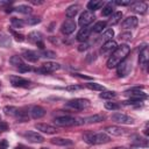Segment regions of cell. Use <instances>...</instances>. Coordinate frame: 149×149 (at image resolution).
<instances>
[{"instance_id":"1","label":"cell","mask_w":149,"mask_h":149,"mask_svg":"<svg viewBox=\"0 0 149 149\" xmlns=\"http://www.w3.org/2000/svg\"><path fill=\"white\" fill-rule=\"evenodd\" d=\"M129 52H130V47H129L127 43L116 47V49H115V50L109 55V57H108L107 68H108V69L116 68L121 62H123V61L128 57Z\"/></svg>"},{"instance_id":"2","label":"cell","mask_w":149,"mask_h":149,"mask_svg":"<svg viewBox=\"0 0 149 149\" xmlns=\"http://www.w3.org/2000/svg\"><path fill=\"white\" fill-rule=\"evenodd\" d=\"M83 140L87 144H104V143L109 142L111 137L105 132H100V133L87 132L83 135Z\"/></svg>"},{"instance_id":"3","label":"cell","mask_w":149,"mask_h":149,"mask_svg":"<svg viewBox=\"0 0 149 149\" xmlns=\"http://www.w3.org/2000/svg\"><path fill=\"white\" fill-rule=\"evenodd\" d=\"M54 123L56 126L59 127H71V126H76L79 125L80 122L78 121V119L71 116V115H62V116H57L54 119Z\"/></svg>"},{"instance_id":"4","label":"cell","mask_w":149,"mask_h":149,"mask_svg":"<svg viewBox=\"0 0 149 149\" xmlns=\"http://www.w3.org/2000/svg\"><path fill=\"white\" fill-rule=\"evenodd\" d=\"M66 107L69 108H72L74 111H83L85 108H87L90 106V101L87 99H83V98H76V99H72V100H69L66 104H65Z\"/></svg>"},{"instance_id":"5","label":"cell","mask_w":149,"mask_h":149,"mask_svg":"<svg viewBox=\"0 0 149 149\" xmlns=\"http://www.w3.org/2000/svg\"><path fill=\"white\" fill-rule=\"evenodd\" d=\"M95 19L93 12H90V10H84L80 16H79V20H78V23L81 28L84 27H88V24H91L93 22V20Z\"/></svg>"},{"instance_id":"6","label":"cell","mask_w":149,"mask_h":149,"mask_svg":"<svg viewBox=\"0 0 149 149\" xmlns=\"http://www.w3.org/2000/svg\"><path fill=\"white\" fill-rule=\"evenodd\" d=\"M111 119H112L114 122L121 123V125H133V123H134V119H133V118H130V116H128V115H126V114H123V113H119V112L112 114Z\"/></svg>"},{"instance_id":"7","label":"cell","mask_w":149,"mask_h":149,"mask_svg":"<svg viewBox=\"0 0 149 149\" xmlns=\"http://www.w3.org/2000/svg\"><path fill=\"white\" fill-rule=\"evenodd\" d=\"M130 70H132V62L127 58L116 66V72L119 77H126L130 72Z\"/></svg>"},{"instance_id":"8","label":"cell","mask_w":149,"mask_h":149,"mask_svg":"<svg viewBox=\"0 0 149 149\" xmlns=\"http://www.w3.org/2000/svg\"><path fill=\"white\" fill-rule=\"evenodd\" d=\"M61 69V65L58 63H55V62H47V63H43L42 66L36 70V72H42V73H49V72H54V71H57Z\"/></svg>"},{"instance_id":"9","label":"cell","mask_w":149,"mask_h":149,"mask_svg":"<svg viewBox=\"0 0 149 149\" xmlns=\"http://www.w3.org/2000/svg\"><path fill=\"white\" fill-rule=\"evenodd\" d=\"M23 137L33 143H42L44 141V137L41 134H38L37 132H33V130H28L23 133Z\"/></svg>"},{"instance_id":"10","label":"cell","mask_w":149,"mask_h":149,"mask_svg":"<svg viewBox=\"0 0 149 149\" xmlns=\"http://www.w3.org/2000/svg\"><path fill=\"white\" fill-rule=\"evenodd\" d=\"M76 27H77V24H76V22H74L72 19H66V20L63 22L61 30H62V33H63L64 35H70V34H72V33L74 31Z\"/></svg>"},{"instance_id":"11","label":"cell","mask_w":149,"mask_h":149,"mask_svg":"<svg viewBox=\"0 0 149 149\" xmlns=\"http://www.w3.org/2000/svg\"><path fill=\"white\" fill-rule=\"evenodd\" d=\"M9 80L14 87H28L30 86V80L19 77V76H12L9 77Z\"/></svg>"},{"instance_id":"12","label":"cell","mask_w":149,"mask_h":149,"mask_svg":"<svg viewBox=\"0 0 149 149\" xmlns=\"http://www.w3.org/2000/svg\"><path fill=\"white\" fill-rule=\"evenodd\" d=\"M105 133L107 135H113V136H121V135H125L128 133L127 129L125 128H121V127H118V126H108L105 128Z\"/></svg>"},{"instance_id":"13","label":"cell","mask_w":149,"mask_h":149,"mask_svg":"<svg viewBox=\"0 0 149 149\" xmlns=\"http://www.w3.org/2000/svg\"><path fill=\"white\" fill-rule=\"evenodd\" d=\"M116 47H118V44H116L115 41H113V40L107 41V42H105V43L102 44V47H101V49H100V52H101L102 55L109 56V55L116 49Z\"/></svg>"},{"instance_id":"14","label":"cell","mask_w":149,"mask_h":149,"mask_svg":"<svg viewBox=\"0 0 149 149\" xmlns=\"http://www.w3.org/2000/svg\"><path fill=\"white\" fill-rule=\"evenodd\" d=\"M125 94L130 97V98H139V99H143V100L147 98V94L140 87H132V88L127 90L125 92Z\"/></svg>"},{"instance_id":"15","label":"cell","mask_w":149,"mask_h":149,"mask_svg":"<svg viewBox=\"0 0 149 149\" xmlns=\"http://www.w3.org/2000/svg\"><path fill=\"white\" fill-rule=\"evenodd\" d=\"M35 128L37 130H40L42 133H45V134H49V135L56 134L58 132V129L55 126H51V125H48V123H36Z\"/></svg>"},{"instance_id":"16","label":"cell","mask_w":149,"mask_h":149,"mask_svg":"<svg viewBox=\"0 0 149 149\" xmlns=\"http://www.w3.org/2000/svg\"><path fill=\"white\" fill-rule=\"evenodd\" d=\"M139 23V20L136 16H128L127 19H125L121 23V27L125 28V29H133L137 26Z\"/></svg>"},{"instance_id":"17","label":"cell","mask_w":149,"mask_h":149,"mask_svg":"<svg viewBox=\"0 0 149 149\" xmlns=\"http://www.w3.org/2000/svg\"><path fill=\"white\" fill-rule=\"evenodd\" d=\"M130 9L137 14H144L148 9V5L146 2H142V1H137V2H134L130 5Z\"/></svg>"},{"instance_id":"18","label":"cell","mask_w":149,"mask_h":149,"mask_svg":"<svg viewBox=\"0 0 149 149\" xmlns=\"http://www.w3.org/2000/svg\"><path fill=\"white\" fill-rule=\"evenodd\" d=\"M30 115H31V118L35 119V120L41 119V118H43V116L45 115V109H44L43 107H41V106H34V107H31V109H30Z\"/></svg>"},{"instance_id":"19","label":"cell","mask_w":149,"mask_h":149,"mask_svg":"<svg viewBox=\"0 0 149 149\" xmlns=\"http://www.w3.org/2000/svg\"><path fill=\"white\" fill-rule=\"evenodd\" d=\"M90 34H91V28L90 27L81 28L78 31V34H77V41H79V42H86L87 38L90 37Z\"/></svg>"},{"instance_id":"20","label":"cell","mask_w":149,"mask_h":149,"mask_svg":"<svg viewBox=\"0 0 149 149\" xmlns=\"http://www.w3.org/2000/svg\"><path fill=\"white\" fill-rule=\"evenodd\" d=\"M105 115L104 114H94V115H91V116H87L83 120V122L85 123H98V122H101L105 120Z\"/></svg>"},{"instance_id":"21","label":"cell","mask_w":149,"mask_h":149,"mask_svg":"<svg viewBox=\"0 0 149 149\" xmlns=\"http://www.w3.org/2000/svg\"><path fill=\"white\" fill-rule=\"evenodd\" d=\"M79 10H80V6L77 5V3H74V5H71V6H69L66 8L65 14H66L68 19H72V17H74L79 13Z\"/></svg>"},{"instance_id":"22","label":"cell","mask_w":149,"mask_h":149,"mask_svg":"<svg viewBox=\"0 0 149 149\" xmlns=\"http://www.w3.org/2000/svg\"><path fill=\"white\" fill-rule=\"evenodd\" d=\"M51 143L52 144H56V146H62V147H66V146H72L73 142L72 140L70 139H63V137H55L51 140Z\"/></svg>"},{"instance_id":"23","label":"cell","mask_w":149,"mask_h":149,"mask_svg":"<svg viewBox=\"0 0 149 149\" xmlns=\"http://www.w3.org/2000/svg\"><path fill=\"white\" fill-rule=\"evenodd\" d=\"M28 40H29V42L37 44L38 42L43 41V35L40 31H31L28 34Z\"/></svg>"},{"instance_id":"24","label":"cell","mask_w":149,"mask_h":149,"mask_svg":"<svg viewBox=\"0 0 149 149\" xmlns=\"http://www.w3.org/2000/svg\"><path fill=\"white\" fill-rule=\"evenodd\" d=\"M140 52V56H139V63L142 68H146L148 65V49H143Z\"/></svg>"},{"instance_id":"25","label":"cell","mask_w":149,"mask_h":149,"mask_svg":"<svg viewBox=\"0 0 149 149\" xmlns=\"http://www.w3.org/2000/svg\"><path fill=\"white\" fill-rule=\"evenodd\" d=\"M22 56H23L24 59H27L28 62H31V63H35V62L38 61V55L35 51H30V50L24 51Z\"/></svg>"},{"instance_id":"26","label":"cell","mask_w":149,"mask_h":149,"mask_svg":"<svg viewBox=\"0 0 149 149\" xmlns=\"http://www.w3.org/2000/svg\"><path fill=\"white\" fill-rule=\"evenodd\" d=\"M102 5H104L102 1H99V0H91V1H88V3H87V8L90 9V12H93V10H97V9L101 8Z\"/></svg>"},{"instance_id":"27","label":"cell","mask_w":149,"mask_h":149,"mask_svg":"<svg viewBox=\"0 0 149 149\" xmlns=\"http://www.w3.org/2000/svg\"><path fill=\"white\" fill-rule=\"evenodd\" d=\"M106 26H107V22H105V21H98V22L94 23L92 30H93L94 33H101V31L106 28Z\"/></svg>"},{"instance_id":"28","label":"cell","mask_w":149,"mask_h":149,"mask_svg":"<svg viewBox=\"0 0 149 149\" xmlns=\"http://www.w3.org/2000/svg\"><path fill=\"white\" fill-rule=\"evenodd\" d=\"M19 109H20V108H17V107H15V106H6V107H3L5 114L10 115V116H16Z\"/></svg>"},{"instance_id":"29","label":"cell","mask_w":149,"mask_h":149,"mask_svg":"<svg viewBox=\"0 0 149 149\" xmlns=\"http://www.w3.org/2000/svg\"><path fill=\"white\" fill-rule=\"evenodd\" d=\"M121 17H122V13L121 12H116V13H114L112 15V17H111V20H109L108 23L111 26H115V24H118L121 21Z\"/></svg>"},{"instance_id":"30","label":"cell","mask_w":149,"mask_h":149,"mask_svg":"<svg viewBox=\"0 0 149 149\" xmlns=\"http://www.w3.org/2000/svg\"><path fill=\"white\" fill-rule=\"evenodd\" d=\"M9 63H10L12 65H14L16 69H17L19 66H21L22 64H24V63H23V59H22L20 56H12V57L9 58Z\"/></svg>"},{"instance_id":"31","label":"cell","mask_w":149,"mask_h":149,"mask_svg":"<svg viewBox=\"0 0 149 149\" xmlns=\"http://www.w3.org/2000/svg\"><path fill=\"white\" fill-rule=\"evenodd\" d=\"M15 118L19 122H26V121H28V113L24 109H19Z\"/></svg>"},{"instance_id":"32","label":"cell","mask_w":149,"mask_h":149,"mask_svg":"<svg viewBox=\"0 0 149 149\" xmlns=\"http://www.w3.org/2000/svg\"><path fill=\"white\" fill-rule=\"evenodd\" d=\"M31 7L30 6H27V5H19L16 8H15V10L16 12H19V13H22V14H30L31 13Z\"/></svg>"},{"instance_id":"33","label":"cell","mask_w":149,"mask_h":149,"mask_svg":"<svg viewBox=\"0 0 149 149\" xmlns=\"http://www.w3.org/2000/svg\"><path fill=\"white\" fill-rule=\"evenodd\" d=\"M113 36H114V31H113V29H107V30L100 36V40L104 41V42H107V41H111Z\"/></svg>"},{"instance_id":"34","label":"cell","mask_w":149,"mask_h":149,"mask_svg":"<svg viewBox=\"0 0 149 149\" xmlns=\"http://www.w3.org/2000/svg\"><path fill=\"white\" fill-rule=\"evenodd\" d=\"M86 87L90 88V90H92V91H104V90H105V87H104L101 84L93 83V81L87 83V84H86Z\"/></svg>"},{"instance_id":"35","label":"cell","mask_w":149,"mask_h":149,"mask_svg":"<svg viewBox=\"0 0 149 149\" xmlns=\"http://www.w3.org/2000/svg\"><path fill=\"white\" fill-rule=\"evenodd\" d=\"M99 97L101 99H113L116 97V93L114 91H101V93L99 94Z\"/></svg>"},{"instance_id":"36","label":"cell","mask_w":149,"mask_h":149,"mask_svg":"<svg viewBox=\"0 0 149 149\" xmlns=\"http://www.w3.org/2000/svg\"><path fill=\"white\" fill-rule=\"evenodd\" d=\"M10 23L14 28H22L24 26V21L22 19H17V17H12L10 19Z\"/></svg>"},{"instance_id":"37","label":"cell","mask_w":149,"mask_h":149,"mask_svg":"<svg viewBox=\"0 0 149 149\" xmlns=\"http://www.w3.org/2000/svg\"><path fill=\"white\" fill-rule=\"evenodd\" d=\"M113 5L109 2V3H107L104 8H102V12H101V15L102 16H109L112 13H113Z\"/></svg>"},{"instance_id":"38","label":"cell","mask_w":149,"mask_h":149,"mask_svg":"<svg viewBox=\"0 0 149 149\" xmlns=\"http://www.w3.org/2000/svg\"><path fill=\"white\" fill-rule=\"evenodd\" d=\"M143 101V99H139V98H129L126 101H122L123 105H140Z\"/></svg>"},{"instance_id":"39","label":"cell","mask_w":149,"mask_h":149,"mask_svg":"<svg viewBox=\"0 0 149 149\" xmlns=\"http://www.w3.org/2000/svg\"><path fill=\"white\" fill-rule=\"evenodd\" d=\"M105 108L109 109V111H116L120 108V105L116 102H113V101H107V102H105Z\"/></svg>"},{"instance_id":"40","label":"cell","mask_w":149,"mask_h":149,"mask_svg":"<svg viewBox=\"0 0 149 149\" xmlns=\"http://www.w3.org/2000/svg\"><path fill=\"white\" fill-rule=\"evenodd\" d=\"M40 22H41V19H40V17H37V16H31V17H28L24 23L33 26V24H37V23H40Z\"/></svg>"},{"instance_id":"41","label":"cell","mask_w":149,"mask_h":149,"mask_svg":"<svg viewBox=\"0 0 149 149\" xmlns=\"http://www.w3.org/2000/svg\"><path fill=\"white\" fill-rule=\"evenodd\" d=\"M41 56L44 58H54V57H56V52L50 51V50H42Z\"/></svg>"},{"instance_id":"42","label":"cell","mask_w":149,"mask_h":149,"mask_svg":"<svg viewBox=\"0 0 149 149\" xmlns=\"http://www.w3.org/2000/svg\"><path fill=\"white\" fill-rule=\"evenodd\" d=\"M10 33L15 36L16 41H19V42H23V41H24V36H23L22 34H17V33H16V31H14V30H10Z\"/></svg>"},{"instance_id":"43","label":"cell","mask_w":149,"mask_h":149,"mask_svg":"<svg viewBox=\"0 0 149 149\" xmlns=\"http://www.w3.org/2000/svg\"><path fill=\"white\" fill-rule=\"evenodd\" d=\"M130 38H132V34H130V33L120 34V40H123V41H129Z\"/></svg>"},{"instance_id":"44","label":"cell","mask_w":149,"mask_h":149,"mask_svg":"<svg viewBox=\"0 0 149 149\" xmlns=\"http://www.w3.org/2000/svg\"><path fill=\"white\" fill-rule=\"evenodd\" d=\"M17 70H19L20 72H27V71H30V68H29L28 65H26V64H22L21 66L17 68Z\"/></svg>"},{"instance_id":"45","label":"cell","mask_w":149,"mask_h":149,"mask_svg":"<svg viewBox=\"0 0 149 149\" xmlns=\"http://www.w3.org/2000/svg\"><path fill=\"white\" fill-rule=\"evenodd\" d=\"M80 88H81V86H78V85H69V86H66L68 91H78Z\"/></svg>"},{"instance_id":"46","label":"cell","mask_w":149,"mask_h":149,"mask_svg":"<svg viewBox=\"0 0 149 149\" xmlns=\"http://www.w3.org/2000/svg\"><path fill=\"white\" fill-rule=\"evenodd\" d=\"M115 5H118V6H128V5H132V1H115L114 2Z\"/></svg>"},{"instance_id":"47","label":"cell","mask_w":149,"mask_h":149,"mask_svg":"<svg viewBox=\"0 0 149 149\" xmlns=\"http://www.w3.org/2000/svg\"><path fill=\"white\" fill-rule=\"evenodd\" d=\"M8 142L7 140H0V149H7Z\"/></svg>"},{"instance_id":"48","label":"cell","mask_w":149,"mask_h":149,"mask_svg":"<svg viewBox=\"0 0 149 149\" xmlns=\"http://www.w3.org/2000/svg\"><path fill=\"white\" fill-rule=\"evenodd\" d=\"M8 129V125L3 121H0V132H3V130H7Z\"/></svg>"},{"instance_id":"49","label":"cell","mask_w":149,"mask_h":149,"mask_svg":"<svg viewBox=\"0 0 149 149\" xmlns=\"http://www.w3.org/2000/svg\"><path fill=\"white\" fill-rule=\"evenodd\" d=\"M87 48H88V43L84 42L83 44H80V45L78 47V50H79V51H84V50H86Z\"/></svg>"},{"instance_id":"50","label":"cell","mask_w":149,"mask_h":149,"mask_svg":"<svg viewBox=\"0 0 149 149\" xmlns=\"http://www.w3.org/2000/svg\"><path fill=\"white\" fill-rule=\"evenodd\" d=\"M30 3H33V5H41V3H43V1H36V0H30Z\"/></svg>"},{"instance_id":"51","label":"cell","mask_w":149,"mask_h":149,"mask_svg":"<svg viewBox=\"0 0 149 149\" xmlns=\"http://www.w3.org/2000/svg\"><path fill=\"white\" fill-rule=\"evenodd\" d=\"M15 149H31V148H28V147H26V146H22V144H20V146H17Z\"/></svg>"},{"instance_id":"52","label":"cell","mask_w":149,"mask_h":149,"mask_svg":"<svg viewBox=\"0 0 149 149\" xmlns=\"http://www.w3.org/2000/svg\"><path fill=\"white\" fill-rule=\"evenodd\" d=\"M41 149H49V148H41Z\"/></svg>"}]
</instances>
